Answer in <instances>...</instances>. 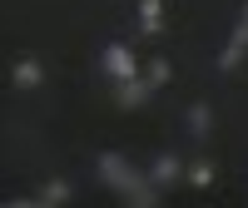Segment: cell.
Instances as JSON below:
<instances>
[{
  "mask_svg": "<svg viewBox=\"0 0 248 208\" xmlns=\"http://www.w3.org/2000/svg\"><path fill=\"white\" fill-rule=\"evenodd\" d=\"M94 178H99V183H105V189H114L119 198H124V193H129V189H139V183H149V174H139V169H134V163H129V159H124V154H114V149L94 159Z\"/></svg>",
  "mask_w": 248,
  "mask_h": 208,
  "instance_id": "cell-1",
  "label": "cell"
},
{
  "mask_svg": "<svg viewBox=\"0 0 248 208\" xmlns=\"http://www.w3.org/2000/svg\"><path fill=\"white\" fill-rule=\"evenodd\" d=\"M99 74L109 79V85H119V79H134V74H144V65H139V55L124 45V40H109L105 50H99Z\"/></svg>",
  "mask_w": 248,
  "mask_h": 208,
  "instance_id": "cell-2",
  "label": "cell"
},
{
  "mask_svg": "<svg viewBox=\"0 0 248 208\" xmlns=\"http://www.w3.org/2000/svg\"><path fill=\"white\" fill-rule=\"evenodd\" d=\"M154 79L149 74H134V79H119L114 85V109H144V104L154 99Z\"/></svg>",
  "mask_w": 248,
  "mask_h": 208,
  "instance_id": "cell-3",
  "label": "cell"
},
{
  "mask_svg": "<svg viewBox=\"0 0 248 208\" xmlns=\"http://www.w3.org/2000/svg\"><path fill=\"white\" fill-rule=\"evenodd\" d=\"M243 55H248V5H243V15H238V25L229 30V45L218 50V70L233 74V70L243 65Z\"/></svg>",
  "mask_w": 248,
  "mask_h": 208,
  "instance_id": "cell-4",
  "label": "cell"
},
{
  "mask_svg": "<svg viewBox=\"0 0 248 208\" xmlns=\"http://www.w3.org/2000/svg\"><path fill=\"white\" fill-rule=\"evenodd\" d=\"M179 178H184V163H179V154H154V163H149V183L154 189H179Z\"/></svg>",
  "mask_w": 248,
  "mask_h": 208,
  "instance_id": "cell-5",
  "label": "cell"
},
{
  "mask_svg": "<svg viewBox=\"0 0 248 208\" xmlns=\"http://www.w3.org/2000/svg\"><path fill=\"white\" fill-rule=\"evenodd\" d=\"M10 85L15 89H40V85H45V65H40L35 55H20L10 65Z\"/></svg>",
  "mask_w": 248,
  "mask_h": 208,
  "instance_id": "cell-6",
  "label": "cell"
},
{
  "mask_svg": "<svg viewBox=\"0 0 248 208\" xmlns=\"http://www.w3.org/2000/svg\"><path fill=\"white\" fill-rule=\"evenodd\" d=\"M184 129H189V139H199V144H203V139L214 134V109H209L203 99H199V104H189V109H184Z\"/></svg>",
  "mask_w": 248,
  "mask_h": 208,
  "instance_id": "cell-7",
  "label": "cell"
},
{
  "mask_svg": "<svg viewBox=\"0 0 248 208\" xmlns=\"http://www.w3.org/2000/svg\"><path fill=\"white\" fill-rule=\"evenodd\" d=\"M214 178H218V163H214V159L184 163V183H189V189H214Z\"/></svg>",
  "mask_w": 248,
  "mask_h": 208,
  "instance_id": "cell-8",
  "label": "cell"
},
{
  "mask_svg": "<svg viewBox=\"0 0 248 208\" xmlns=\"http://www.w3.org/2000/svg\"><path fill=\"white\" fill-rule=\"evenodd\" d=\"M139 35H164V0H139Z\"/></svg>",
  "mask_w": 248,
  "mask_h": 208,
  "instance_id": "cell-9",
  "label": "cell"
},
{
  "mask_svg": "<svg viewBox=\"0 0 248 208\" xmlns=\"http://www.w3.org/2000/svg\"><path fill=\"white\" fill-rule=\"evenodd\" d=\"M70 198H75V189H70L65 178H50L45 189L35 193V203H45V208H60V203H70Z\"/></svg>",
  "mask_w": 248,
  "mask_h": 208,
  "instance_id": "cell-10",
  "label": "cell"
},
{
  "mask_svg": "<svg viewBox=\"0 0 248 208\" xmlns=\"http://www.w3.org/2000/svg\"><path fill=\"white\" fill-rule=\"evenodd\" d=\"M144 74H149V79H154V85L164 89V85H169V79H174V65H169V59H164V55H154V59H149V65H144Z\"/></svg>",
  "mask_w": 248,
  "mask_h": 208,
  "instance_id": "cell-11",
  "label": "cell"
}]
</instances>
